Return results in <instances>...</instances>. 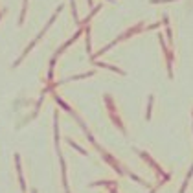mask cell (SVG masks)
Instances as JSON below:
<instances>
[{
    "mask_svg": "<svg viewBox=\"0 0 193 193\" xmlns=\"http://www.w3.org/2000/svg\"><path fill=\"white\" fill-rule=\"evenodd\" d=\"M15 160H17V173H18V178H20V188L26 189V184H24V178H22V167H20V158H18V155L15 156Z\"/></svg>",
    "mask_w": 193,
    "mask_h": 193,
    "instance_id": "obj_1",
    "label": "cell"
}]
</instances>
